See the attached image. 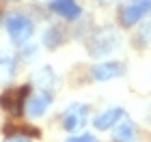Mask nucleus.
<instances>
[{
  "instance_id": "obj_8",
  "label": "nucleus",
  "mask_w": 151,
  "mask_h": 142,
  "mask_svg": "<svg viewBox=\"0 0 151 142\" xmlns=\"http://www.w3.org/2000/svg\"><path fill=\"white\" fill-rule=\"evenodd\" d=\"M47 6L52 13L60 15L63 19H69V22L82 17V6L78 4V0H47Z\"/></svg>"
},
{
  "instance_id": "obj_5",
  "label": "nucleus",
  "mask_w": 151,
  "mask_h": 142,
  "mask_svg": "<svg viewBox=\"0 0 151 142\" xmlns=\"http://www.w3.org/2000/svg\"><path fill=\"white\" fill-rule=\"evenodd\" d=\"M88 118V106L84 103H71L67 106L63 114H60V125L65 131H78L80 127H84Z\"/></svg>"
},
{
  "instance_id": "obj_12",
  "label": "nucleus",
  "mask_w": 151,
  "mask_h": 142,
  "mask_svg": "<svg viewBox=\"0 0 151 142\" xmlns=\"http://www.w3.org/2000/svg\"><path fill=\"white\" fill-rule=\"evenodd\" d=\"M15 76V58L11 54H0V84L11 82Z\"/></svg>"
},
{
  "instance_id": "obj_6",
  "label": "nucleus",
  "mask_w": 151,
  "mask_h": 142,
  "mask_svg": "<svg viewBox=\"0 0 151 142\" xmlns=\"http://www.w3.org/2000/svg\"><path fill=\"white\" fill-rule=\"evenodd\" d=\"M52 106V91H45V88H35L28 99H26V114H28L30 118H39L43 116L47 112V108Z\"/></svg>"
},
{
  "instance_id": "obj_9",
  "label": "nucleus",
  "mask_w": 151,
  "mask_h": 142,
  "mask_svg": "<svg viewBox=\"0 0 151 142\" xmlns=\"http://www.w3.org/2000/svg\"><path fill=\"white\" fill-rule=\"evenodd\" d=\"M123 116H125V110H123L121 106H112V108H108V110L99 112L97 116L93 118V125H95V129L106 131V129H110V127H114Z\"/></svg>"
},
{
  "instance_id": "obj_4",
  "label": "nucleus",
  "mask_w": 151,
  "mask_h": 142,
  "mask_svg": "<svg viewBox=\"0 0 151 142\" xmlns=\"http://www.w3.org/2000/svg\"><path fill=\"white\" fill-rule=\"evenodd\" d=\"M30 95V86H19V88H6L0 95V106L4 108L11 116H19L26 108V99Z\"/></svg>"
},
{
  "instance_id": "obj_10",
  "label": "nucleus",
  "mask_w": 151,
  "mask_h": 142,
  "mask_svg": "<svg viewBox=\"0 0 151 142\" xmlns=\"http://www.w3.org/2000/svg\"><path fill=\"white\" fill-rule=\"evenodd\" d=\"M54 82H56V73L52 71V67H39L32 76V86L35 88H45V91H52Z\"/></svg>"
},
{
  "instance_id": "obj_1",
  "label": "nucleus",
  "mask_w": 151,
  "mask_h": 142,
  "mask_svg": "<svg viewBox=\"0 0 151 142\" xmlns=\"http://www.w3.org/2000/svg\"><path fill=\"white\" fill-rule=\"evenodd\" d=\"M121 45V35L116 32V28L112 26H104V28L95 30L91 39H88V54L93 58H104V56H110L112 52L119 50Z\"/></svg>"
},
{
  "instance_id": "obj_14",
  "label": "nucleus",
  "mask_w": 151,
  "mask_h": 142,
  "mask_svg": "<svg viewBox=\"0 0 151 142\" xmlns=\"http://www.w3.org/2000/svg\"><path fill=\"white\" fill-rule=\"evenodd\" d=\"M138 41H140V43H151V19H149V22H145V26L140 28Z\"/></svg>"
},
{
  "instance_id": "obj_15",
  "label": "nucleus",
  "mask_w": 151,
  "mask_h": 142,
  "mask_svg": "<svg viewBox=\"0 0 151 142\" xmlns=\"http://www.w3.org/2000/svg\"><path fill=\"white\" fill-rule=\"evenodd\" d=\"M65 142H99V140L91 133H80V136H69Z\"/></svg>"
},
{
  "instance_id": "obj_16",
  "label": "nucleus",
  "mask_w": 151,
  "mask_h": 142,
  "mask_svg": "<svg viewBox=\"0 0 151 142\" xmlns=\"http://www.w3.org/2000/svg\"><path fill=\"white\" fill-rule=\"evenodd\" d=\"M4 142H32L28 138H24V136H19V133H11V136H6Z\"/></svg>"
},
{
  "instance_id": "obj_13",
  "label": "nucleus",
  "mask_w": 151,
  "mask_h": 142,
  "mask_svg": "<svg viewBox=\"0 0 151 142\" xmlns=\"http://www.w3.org/2000/svg\"><path fill=\"white\" fill-rule=\"evenodd\" d=\"M65 41V32L63 28H58V26H47L45 32H43V45L54 50V47H58L60 43Z\"/></svg>"
},
{
  "instance_id": "obj_7",
  "label": "nucleus",
  "mask_w": 151,
  "mask_h": 142,
  "mask_svg": "<svg viewBox=\"0 0 151 142\" xmlns=\"http://www.w3.org/2000/svg\"><path fill=\"white\" fill-rule=\"evenodd\" d=\"M91 76L95 82H108V80H116L125 76V65L116 63V60H108V63H99L91 69Z\"/></svg>"
},
{
  "instance_id": "obj_11",
  "label": "nucleus",
  "mask_w": 151,
  "mask_h": 142,
  "mask_svg": "<svg viewBox=\"0 0 151 142\" xmlns=\"http://www.w3.org/2000/svg\"><path fill=\"white\" fill-rule=\"evenodd\" d=\"M136 138V127L129 118L123 116L119 123L114 125V140L116 142H134Z\"/></svg>"
},
{
  "instance_id": "obj_2",
  "label": "nucleus",
  "mask_w": 151,
  "mask_h": 142,
  "mask_svg": "<svg viewBox=\"0 0 151 142\" xmlns=\"http://www.w3.org/2000/svg\"><path fill=\"white\" fill-rule=\"evenodd\" d=\"M4 28L9 32V39L13 43L24 45L32 37V32H35V24H32V19L28 15H24V13H11V15H6V19H4Z\"/></svg>"
},
{
  "instance_id": "obj_3",
  "label": "nucleus",
  "mask_w": 151,
  "mask_h": 142,
  "mask_svg": "<svg viewBox=\"0 0 151 142\" xmlns=\"http://www.w3.org/2000/svg\"><path fill=\"white\" fill-rule=\"evenodd\" d=\"M147 15H151V0H125L119 9V22L123 28H132Z\"/></svg>"
}]
</instances>
